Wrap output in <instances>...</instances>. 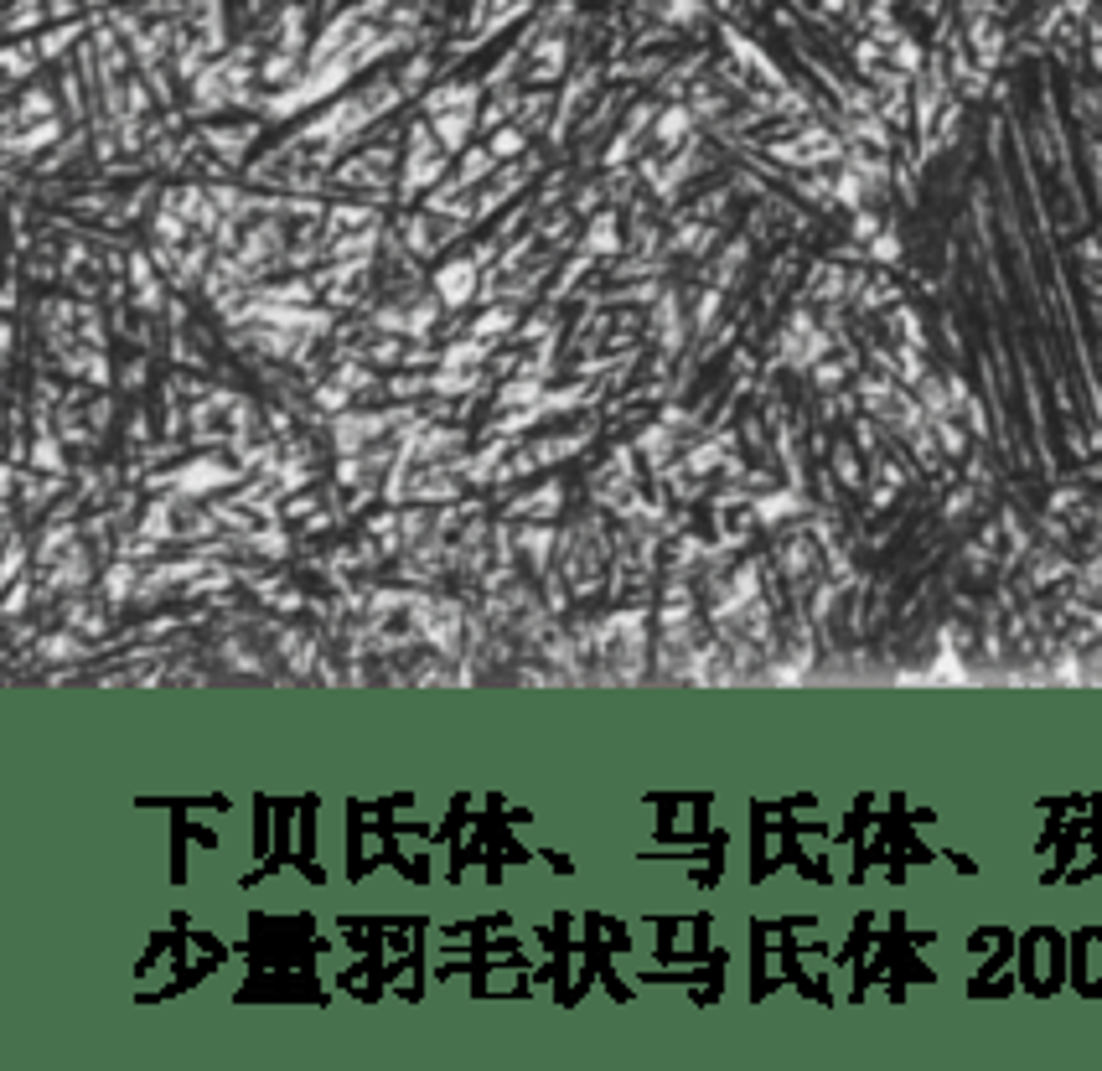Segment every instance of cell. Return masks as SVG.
Returning <instances> with one entry per match:
<instances>
[{"mask_svg":"<svg viewBox=\"0 0 1102 1071\" xmlns=\"http://www.w3.org/2000/svg\"><path fill=\"white\" fill-rule=\"evenodd\" d=\"M441 290L451 301H466V290H472V264H461V270H445L441 274Z\"/></svg>","mask_w":1102,"mask_h":1071,"instance_id":"obj_1","label":"cell"}]
</instances>
